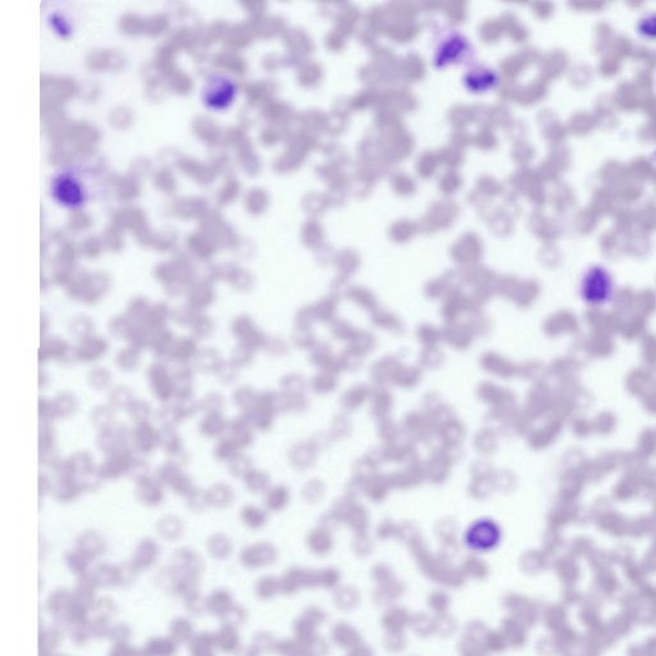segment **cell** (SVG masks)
I'll return each instance as SVG.
<instances>
[{"instance_id": "1", "label": "cell", "mask_w": 656, "mask_h": 656, "mask_svg": "<svg viewBox=\"0 0 656 656\" xmlns=\"http://www.w3.org/2000/svg\"><path fill=\"white\" fill-rule=\"evenodd\" d=\"M50 195L64 207H80L89 198L85 173L77 168H63L50 181Z\"/></svg>"}, {"instance_id": "2", "label": "cell", "mask_w": 656, "mask_h": 656, "mask_svg": "<svg viewBox=\"0 0 656 656\" xmlns=\"http://www.w3.org/2000/svg\"><path fill=\"white\" fill-rule=\"evenodd\" d=\"M579 295L584 304L593 308L610 303L614 295V279L610 273L600 266L590 268L581 281Z\"/></svg>"}, {"instance_id": "3", "label": "cell", "mask_w": 656, "mask_h": 656, "mask_svg": "<svg viewBox=\"0 0 656 656\" xmlns=\"http://www.w3.org/2000/svg\"><path fill=\"white\" fill-rule=\"evenodd\" d=\"M146 381H148L152 395L158 403L167 404L173 401L175 399L173 372L168 368L166 361L162 360L153 361L146 368Z\"/></svg>"}, {"instance_id": "4", "label": "cell", "mask_w": 656, "mask_h": 656, "mask_svg": "<svg viewBox=\"0 0 656 656\" xmlns=\"http://www.w3.org/2000/svg\"><path fill=\"white\" fill-rule=\"evenodd\" d=\"M39 363L44 364L48 361H58L63 366H73L79 363L76 346L71 345L63 337L49 335L41 339L39 351H37Z\"/></svg>"}, {"instance_id": "5", "label": "cell", "mask_w": 656, "mask_h": 656, "mask_svg": "<svg viewBox=\"0 0 656 656\" xmlns=\"http://www.w3.org/2000/svg\"><path fill=\"white\" fill-rule=\"evenodd\" d=\"M236 92V83L223 74H212L203 88V100L208 107L222 109L227 107Z\"/></svg>"}, {"instance_id": "6", "label": "cell", "mask_w": 656, "mask_h": 656, "mask_svg": "<svg viewBox=\"0 0 656 656\" xmlns=\"http://www.w3.org/2000/svg\"><path fill=\"white\" fill-rule=\"evenodd\" d=\"M230 332L237 344H241L254 352L263 350L267 340V336L257 327L249 315H236L230 324Z\"/></svg>"}, {"instance_id": "7", "label": "cell", "mask_w": 656, "mask_h": 656, "mask_svg": "<svg viewBox=\"0 0 656 656\" xmlns=\"http://www.w3.org/2000/svg\"><path fill=\"white\" fill-rule=\"evenodd\" d=\"M135 458L136 454L131 446L104 455V460L99 464L100 476L104 481H117L122 477L128 476Z\"/></svg>"}, {"instance_id": "8", "label": "cell", "mask_w": 656, "mask_h": 656, "mask_svg": "<svg viewBox=\"0 0 656 656\" xmlns=\"http://www.w3.org/2000/svg\"><path fill=\"white\" fill-rule=\"evenodd\" d=\"M130 445L136 455H150L159 448V427L152 422L132 424Z\"/></svg>"}, {"instance_id": "9", "label": "cell", "mask_w": 656, "mask_h": 656, "mask_svg": "<svg viewBox=\"0 0 656 656\" xmlns=\"http://www.w3.org/2000/svg\"><path fill=\"white\" fill-rule=\"evenodd\" d=\"M130 440H131V428H128L125 424L116 423L115 426L97 433L95 445L100 453H103L104 455H108L122 448L131 446Z\"/></svg>"}, {"instance_id": "10", "label": "cell", "mask_w": 656, "mask_h": 656, "mask_svg": "<svg viewBox=\"0 0 656 656\" xmlns=\"http://www.w3.org/2000/svg\"><path fill=\"white\" fill-rule=\"evenodd\" d=\"M76 346L77 360L81 364H95L107 357L109 351V341L97 333H92L88 337L79 340Z\"/></svg>"}, {"instance_id": "11", "label": "cell", "mask_w": 656, "mask_h": 656, "mask_svg": "<svg viewBox=\"0 0 656 656\" xmlns=\"http://www.w3.org/2000/svg\"><path fill=\"white\" fill-rule=\"evenodd\" d=\"M159 449H162L168 459L179 463L180 466L186 464L188 453L185 444L177 428H161L159 427Z\"/></svg>"}, {"instance_id": "12", "label": "cell", "mask_w": 656, "mask_h": 656, "mask_svg": "<svg viewBox=\"0 0 656 656\" xmlns=\"http://www.w3.org/2000/svg\"><path fill=\"white\" fill-rule=\"evenodd\" d=\"M226 437L232 441L239 449L250 448L254 444V428L245 414L240 413L228 421Z\"/></svg>"}, {"instance_id": "13", "label": "cell", "mask_w": 656, "mask_h": 656, "mask_svg": "<svg viewBox=\"0 0 656 656\" xmlns=\"http://www.w3.org/2000/svg\"><path fill=\"white\" fill-rule=\"evenodd\" d=\"M164 486L158 482L154 476L144 479L135 485V496L137 501L148 508H158L166 500Z\"/></svg>"}, {"instance_id": "14", "label": "cell", "mask_w": 656, "mask_h": 656, "mask_svg": "<svg viewBox=\"0 0 656 656\" xmlns=\"http://www.w3.org/2000/svg\"><path fill=\"white\" fill-rule=\"evenodd\" d=\"M199 350H200V346H199L198 340H195L191 335L181 336L176 339L175 345L172 348L170 361L177 364L179 367L191 366Z\"/></svg>"}, {"instance_id": "15", "label": "cell", "mask_w": 656, "mask_h": 656, "mask_svg": "<svg viewBox=\"0 0 656 656\" xmlns=\"http://www.w3.org/2000/svg\"><path fill=\"white\" fill-rule=\"evenodd\" d=\"M176 336L172 332L168 327L150 331V340H149V350L152 351L157 360L162 361H170V355H171L172 348L176 341Z\"/></svg>"}, {"instance_id": "16", "label": "cell", "mask_w": 656, "mask_h": 656, "mask_svg": "<svg viewBox=\"0 0 656 656\" xmlns=\"http://www.w3.org/2000/svg\"><path fill=\"white\" fill-rule=\"evenodd\" d=\"M207 495L210 508L219 509V510L228 509L230 506L234 505L236 500L234 487L223 481L215 482L209 486L207 488Z\"/></svg>"}, {"instance_id": "17", "label": "cell", "mask_w": 656, "mask_h": 656, "mask_svg": "<svg viewBox=\"0 0 656 656\" xmlns=\"http://www.w3.org/2000/svg\"><path fill=\"white\" fill-rule=\"evenodd\" d=\"M228 421L223 414H204L199 421L198 431L201 437L217 441L225 436Z\"/></svg>"}, {"instance_id": "18", "label": "cell", "mask_w": 656, "mask_h": 656, "mask_svg": "<svg viewBox=\"0 0 656 656\" xmlns=\"http://www.w3.org/2000/svg\"><path fill=\"white\" fill-rule=\"evenodd\" d=\"M223 361V358L221 355V352L216 348H212V346H206V348H200L195 359L192 361L191 367L194 368V370L197 373H201V375H213L217 372L218 367L221 366V363Z\"/></svg>"}, {"instance_id": "19", "label": "cell", "mask_w": 656, "mask_h": 656, "mask_svg": "<svg viewBox=\"0 0 656 656\" xmlns=\"http://www.w3.org/2000/svg\"><path fill=\"white\" fill-rule=\"evenodd\" d=\"M175 399H185L195 396V370L191 366L177 367L173 372ZM173 399V400H175Z\"/></svg>"}, {"instance_id": "20", "label": "cell", "mask_w": 656, "mask_h": 656, "mask_svg": "<svg viewBox=\"0 0 656 656\" xmlns=\"http://www.w3.org/2000/svg\"><path fill=\"white\" fill-rule=\"evenodd\" d=\"M81 494H83L81 486L77 482L76 478H72V479H54L50 496L58 503L70 504L76 501Z\"/></svg>"}, {"instance_id": "21", "label": "cell", "mask_w": 656, "mask_h": 656, "mask_svg": "<svg viewBox=\"0 0 656 656\" xmlns=\"http://www.w3.org/2000/svg\"><path fill=\"white\" fill-rule=\"evenodd\" d=\"M259 392L250 385H239L234 388L231 394V401L240 413L246 414L252 412L258 403Z\"/></svg>"}, {"instance_id": "22", "label": "cell", "mask_w": 656, "mask_h": 656, "mask_svg": "<svg viewBox=\"0 0 656 656\" xmlns=\"http://www.w3.org/2000/svg\"><path fill=\"white\" fill-rule=\"evenodd\" d=\"M57 419L71 418L79 410V399L72 391H61L52 399Z\"/></svg>"}, {"instance_id": "23", "label": "cell", "mask_w": 656, "mask_h": 656, "mask_svg": "<svg viewBox=\"0 0 656 656\" xmlns=\"http://www.w3.org/2000/svg\"><path fill=\"white\" fill-rule=\"evenodd\" d=\"M86 384L92 391H97V392L109 391L112 387L115 386L113 385V373L110 372V369L104 367V366H94L88 372Z\"/></svg>"}, {"instance_id": "24", "label": "cell", "mask_w": 656, "mask_h": 656, "mask_svg": "<svg viewBox=\"0 0 656 656\" xmlns=\"http://www.w3.org/2000/svg\"><path fill=\"white\" fill-rule=\"evenodd\" d=\"M135 399V392L131 387L126 385H115L108 391L107 403L116 412H127V409L134 403Z\"/></svg>"}, {"instance_id": "25", "label": "cell", "mask_w": 656, "mask_h": 656, "mask_svg": "<svg viewBox=\"0 0 656 656\" xmlns=\"http://www.w3.org/2000/svg\"><path fill=\"white\" fill-rule=\"evenodd\" d=\"M77 548L86 557H98L104 551L106 544L97 530H85L77 539Z\"/></svg>"}, {"instance_id": "26", "label": "cell", "mask_w": 656, "mask_h": 656, "mask_svg": "<svg viewBox=\"0 0 656 656\" xmlns=\"http://www.w3.org/2000/svg\"><path fill=\"white\" fill-rule=\"evenodd\" d=\"M141 354H143L141 351L136 350L134 348L126 345L116 352L115 366L119 372H123V373L135 372L141 364Z\"/></svg>"}, {"instance_id": "27", "label": "cell", "mask_w": 656, "mask_h": 656, "mask_svg": "<svg viewBox=\"0 0 656 656\" xmlns=\"http://www.w3.org/2000/svg\"><path fill=\"white\" fill-rule=\"evenodd\" d=\"M116 410L108 404H97L90 410L89 419L97 431H103L116 424Z\"/></svg>"}, {"instance_id": "28", "label": "cell", "mask_w": 656, "mask_h": 656, "mask_svg": "<svg viewBox=\"0 0 656 656\" xmlns=\"http://www.w3.org/2000/svg\"><path fill=\"white\" fill-rule=\"evenodd\" d=\"M172 308L166 303H157L150 308L149 315H146L141 326L146 327L149 331H155L166 328L167 324L171 321Z\"/></svg>"}, {"instance_id": "29", "label": "cell", "mask_w": 656, "mask_h": 656, "mask_svg": "<svg viewBox=\"0 0 656 656\" xmlns=\"http://www.w3.org/2000/svg\"><path fill=\"white\" fill-rule=\"evenodd\" d=\"M136 324H134L125 313L122 315H116L110 317L107 322V331H108L110 337L121 340V341H127L131 332L134 331Z\"/></svg>"}, {"instance_id": "30", "label": "cell", "mask_w": 656, "mask_h": 656, "mask_svg": "<svg viewBox=\"0 0 656 656\" xmlns=\"http://www.w3.org/2000/svg\"><path fill=\"white\" fill-rule=\"evenodd\" d=\"M71 463H72L73 470H74V475H76V478H80V477L88 476V475H91L94 472H97L99 469V464H97L95 459L92 457V454L86 451V450H81V451H76L73 453L72 455L68 457Z\"/></svg>"}, {"instance_id": "31", "label": "cell", "mask_w": 656, "mask_h": 656, "mask_svg": "<svg viewBox=\"0 0 656 656\" xmlns=\"http://www.w3.org/2000/svg\"><path fill=\"white\" fill-rule=\"evenodd\" d=\"M154 418L161 428H177L179 424L185 422L173 401L167 404H161V406L155 410Z\"/></svg>"}, {"instance_id": "32", "label": "cell", "mask_w": 656, "mask_h": 656, "mask_svg": "<svg viewBox=\"0 0 656 656\" xmlns=\"http://www.w3.org/2000/svg\"><path fill=\"white\" fill-rule=\"evenodd\" d=\"M183 521H181L177 515H164L157 523V530L167 541H175L180 539L183 533Z\"/></svg>"}, {"instance_id": "33", "label": "cell", "mask_w": 656, "mask_h": 656, "mask_svg": "<svg viewBox=\"0 0 656 656\" xmlns=\"http://www.w3.org/2000/svg\"><path fill=\"white\" fill-rule=\"evenodd\" d=\"M190 335L200 341L209 340L215 332H216V322L213 321L212 317L200 313V315L194 319V322L189 327Z\"/></svg>"}, {"instance_id": "34", "label": "cell", "mask_w": 656, "mask_h": 656, "mask_svg": "<svg viewBox=\"0 0 656 656\" xmlns=\"http://www.w3.org/2000/svg\"><path fill=\"white\" fill-rule=\"evenodd\" d=\"M215 301V294L213 290L209 288L208 285H198L190 290L188 295V304L197 309L200 313H204V310L213 304Z\"/></svg>"}, {"instance_id": "35", "label": "cell", "mask_w": 656, "mask_h": 656, "mask_svg": "<svg viewBox=\"0 0 656 656\" xmlns=\"http://www.w3.org/2000/svg\"><path fill=\"white\" fill-rule=\"evenodd\" d=\"M240 521H243L245 527L250 530H259L267 521V514L261 506L248 504L243 505L240 510Z\"/></svg>"}, {"instance_id": "36", "label": "cell", "mask_w": 656, "mask_h": 656, "mask_svg": "<svg viewBox=\"0 0 656 656\" xmlns=\"http://www.w3.org/2000/svg\"><path fill=\"white\" fill-rule=\"evenodd\" d=\"M288 490L285 486H270L263 494V503L266 509L272 512H279L288 504Z\"/></svg>"}, {"instance_id": "37", "label": "cell", "mask_w": 656, "mask_h": 656, "mask_svg": "<svg viewBox=\"0 0 656 656\" xmlns=\"http://www.w3.org/2000/svg\"><path fill=\"white\" fill-rule=\"evenodd\" d=\"M185 470L182 469V466L179 463L173 461L171 459H167L163 461L157 470L154 472V478L161 482L164 487H171L172 484L183 473Z\"/></svg>"}, {"instance_id": "38", "label": "cell", "mask_w": 656, "mask_h": 656, "mask_svg": "<svg viewBox=\"0 0 656 656\" xmlns=\"http://www.w3.org/2000/svg\"><path fill=\"white\" fill-rule=\"evenodd\" d=\"M126 413L128 418L131 419V422L139 424V423L152 422L155 410L152 403H149L148 400L135 399L134 403L127 409Z\"/></svg>"}, {"instance_id": "39", "label": "cell", "mask_w": 656, "mask_h": 656, "mask_svg": "<svg viewBox=\"0 0 656 656\" xmlns=\"http://www.w3.org/2000/svg\"><path fill=\"white\" fill-rule=\"evenodd\" d=\"M243 487L252 494H264L270 486V479L268 473L264 470L252 468L250 473L243 479Z\"/></svg>"}, {"instance_id": "40", "label": "cell", "mask_w": 656, "mask_h": 656, "mask_svg": "<svg viewBox=\"0 0 656 656\" xmlns=\"http://www.w3.org/2000/svg\"><path fill=\"white\" fill-rule=\"evenodd\" d=\"M68 332L71 333L73 337H76L79 341L83 337H88L92 333H95V321L89 315H74L68 322Z\"/></svg>"}, {"instance_id": "41", "label": "cell", "mask_w": 656, "mask_h": 656, "mask_svg": "<svg viewBox=\"0 0 656 656\" xmlns=\"http://www.w3.org/2000/svg\"><path fill=\"white\" fill-rule=\"evenodd\" d=\"M226 468H227V473L230 475V477H232L234 479L243 481V478L250 473V470L254 468V466H252V460L250 457L243 454L241 451L226 464Z\"/></svg>"}, {"instance_id": "42", "label": "cell", "mask_w": 656, "mask_h": 656, "mask_svg": "<svg viewBox=\"0 0 656 656\" xmlns=\"http://www.w3.org/2000/svg\"><path fill=\"white\" fill-rule=\"evenodd\" d=\"M199 408L203 414H223L226 408L225 396L218 391H210L199 399Z\"/></svg>"}, {"instance_id": "43", "label": "cell", "mask_w": 656, "mask_h": 656, "mask_svg": "<svg viewBox=\"0 0 656 656\" xmlns=\"http://www.w3.org/2000/svg\"><path fill=\"white\" fill-rule=\"evenodd\" d=\"M241 369L236 367L230 359H223L221 366L217 369L215 377L222 386H234L240 379Z\"/></svg>"}, {"instance_id": "44", "label": "cell", "mask_w": 656, "mask_h": 656, "mask_svg": "<svg viewBox=\"0 0 656 656\" xmlns=\"http://www.w3.org/2000/svg\"><path fill=\"white\" fill-rule=\"evenodd\" d=\"M239 453H241V450L239 449L232 441L228 440L226 436L218 439L212 450L213 458L216 459L217 461L225 463V464H227L231 459L235 458Z\"/></svg>"}, {"instance_id": "45", "label": "cell", "mask_w": 656, "mask_h": 656, "mask_svg": "<svg viewBox=\"0 0 656 656\" xmlns=\"http://www.w3.org/2000/svg\"><path fill=\"white\" fill-rule=\"evenodd\" d=\"M152 304L144 297L132 299L126 306L125 315L136 324H143L146 315L150 312Z\"/></svg>"}, {"instance_id": "46", "label": "cell", "mask_w": 656, "mask_h": 656, "mask_svg": "<svg viewBox=\"0 0 656 656\" xmlns=\"http://www.w3.org/2000/svg\"><path fill=\"white\" fill-rule=\"evenodd\" d=\"M208 551L217 557H225L230 555L232 550V544L230 539L222 535V533H216L208 539L207 542Z\"/></svg>"}, {"instance_id": "47", "label": "cell", "mask_w": 656, "mask_h": 656, "mask_svg": "<svg viewBox=\"0 0 656 656\" xmlns=\"http://www.w3.org/2000/svg\"><path fill=\"white\" fill-rule=\"evenodd\" d=\"M200 315L197 309H194L190 304H183V306H175L172 308L171 321L175 324L180 327H188L189 328L194 319Z\"/></svg>"}, {"instance_id": "48", "label": "cell", "mask_w": 656, "mask_h": 656, "mask_svg": "<svg viewBox=\"0 0 656 656\" xmlns=\"http://www.w3.org/2000/svg\"><path fill=\"white\" fill-rule=\"evenodd\" d=\"M186 505L189 510L194 513H201L210 508L209 500H208L207 488L201 487H195L186 497H185Z\"/></svg>"}, {"instance_id": "49", "label": "cell", "mask_w": 656, "mask_h": 656, "mask_svg": "<svg viewBox=\"0 0 656 656\" xmlns=\"http://www.w3.org/2000/svg\"><path fill=\"white\" fill-rule=\"evenodd\" d=\"M37 436H39L37 437L39 449L57 448V433H55L53 422H39Z\"/></svg>"}, {"instance_id": "50", "label": "cell", "mask_w": 656, "mask_h": 656, "mask_svg": "<svg viewBox=\"0 0 656 656\" xmlns=\"http://www.w3.org/2000/svg\"><path fill=\"white\" fill-rule=\"evenodd\" d=\"M149 340H150V331L141 324H136L134 331L131 332L126 342L128 346L143 352L149 348Z\"/></svg>"}, {"instance_id": "51", "label": "cell", "mask_w": 656, "mask_h": 656, "mask_svg": "<svg viewBox=\"0 0 656 656\" xmlns=\"http://www.w3.org/2000/svg\"><path fill=\"white\" fill-rule=\"evenodd\" d=\"M157 553L158 545L155 541L150 539H143L136 550V561L141 566H149V563L153 561V559L157 557Z\"/></svg>"}, {"instance_id": "52", "label": "cell", "mask_w": 656, "mask_h": 656, "mask_svg": "<svg viewBox=\"0 0 656 656\" xmlns=\"http://www.w3.org/2000/svg\"><path fill=\"white\" fill-rule=\"evenodd\" d=\"M254 355H255L254 351L248 349L246 346H243L241 344H236L234 349L230 352L228 359L231 360L236 367L243 369L249 367L252 364Z\"/></svg>"}, {"instance_id": "53", "label": "cell", "mask_w": 656, "mask_h": 656, "mask_svg": "<svg viewBox=\"0 0 656 656\" xmlns=\"http://www.w3.org/2000/svg\"><path fill=\"white\" fill-rule=\"evenodd\" d=\"M154 473H152V469H150V466L148 463V460L144 458V457H139L136 455L135 461L132 464V467L130 469V473L128 476L134 482L139 484L144 479H148L150 477L153 476Z\"/></svg>"}, {"instance_id": "54", "label": "cell", "mask_w": 656, "mask_h": 656, "mask_svg": "<svg viewBox=\"0 0 656 656\" xmlns=\"http://www.w3.org/2000/svg\"><path fill=\"white\" fill-rule=\"evenodd\" d=\"M173 403L177 406L183 421H188L190 418H192L194 415L200 413L199 399H197L195 396L185 397V399H175Z\"/></svg>"}, {"instance_id": "55", "label": "cell", "mask_w": 656, "mask_h": 656, "mask_svg": "<svg viewBox=\"0 0 656 656\" xmlns=\"http://www.w3.org/2000/svg\"><path fill=\"white\" fill-rule=\"evenodd\" d=\"M195 487H197V485H195V482L192 481V478H191L186 472H183V473L172 484L170 490H171L173 494L185 499Z\"/></svg>"}, {"instance_id": "56", "label": "cell", "mask_w": 656, "mask_h": 656, "mask_svg": "<svg viewBox=\"0 0 656 656\" xmlns=\"http://www.w3.org/2000/svg\"><path fill=\"white\" fill-rule=\"evenodd\" d=\"M37 414L39 422H54L55 413L52 399L40 397L37 401Z\"/></svg>"}, {"instance_id": "57", "label": "cell", "mask_w": 656, "mask_h": 656, "mask_svg": "<svg viewBox=\"0 0 656 656\" xmlns=\"http://www.w3.org/2000/svg\"><path fill=\"white\" fill-rule=\"evenodd\" d=\"M52 469H53V478L54 479H72V478H76L72 463H71L70 458L59 459L58 463Z\"/></svg>"}, {"instance_id": "58", "label": "cell", "mask_w": 656, "mask_h": 656, "mask_svg": "<svg viewBox=\"0 0 656 656\" xmlns=\"http://www.w3.org/2000/svg\"><path fill=\"white\" fill-rule=\"evenodd\" d=\"M54 484V478H50V476L40 473L37 478V487H39V496L44 497L46 495L52 494V488Z\"/></svg>"}, {"instance_id": "59", "label": "cell", "mask_w": 656, "mask_h": 656, "mask_svg": "<svg viewBox=\"0 0 656 656\" xmlns=\"http://www.w3.org/2000/svg\"><path fill=\"white\" fill-rule=\"evenodd\" d=\"M263 350L267 351L268 354L279 355L285 351V344L276 337H267L266 344L263 346Z\"/></svg>"}, {"instance_id": "60", "label": "cell", "mask_w": 656, "mask_h": 656, "mask_svg": "<svg viewBox=\"0 0 656 656\" xmlns=\"http://www.w3.org/2000/svg\"><path fill=\"white\" fill-rule=\"evenodd\" d=\"M40 322H41L40 328H41V339H43V337L49 336V330H50V322H52V319L49 318V315H46V313H43Z\"/></svg>"}, {"instance_id": "61", "label": "cell", "mask_w": 656, "mask_h": 656, "mask_svg": "<svg viewBox=\"0 0 656 656\" xmlns=\"http://www.w3.org/2000/svg\"><path fill=\"white\" fill-rule=\"evenodd\" d=\"M48 381H49L48 373H46L44 370H40L39 372V386H40V388H44L48 385Z\"/></svg>"}]
</instances>
